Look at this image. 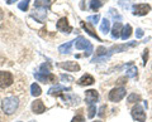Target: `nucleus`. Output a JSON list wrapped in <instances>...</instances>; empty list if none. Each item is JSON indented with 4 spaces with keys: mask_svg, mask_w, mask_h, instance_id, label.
Here are the masks:
<instances>
[{
    "mask_svg": "<svg viewBox=\"0 0 152 122\" xmlns=\"http://www.w3.org/2000/svg\"><path fill=\"white\" fill-rule=\"evenodd\" d=\"M19 107V100L14 96L5 97L1 102V108L5 115H13Z\"/></svg>",
    "mask_w": 152,
    "mask_h": 122,
    "instance_id": "1",
    "label": "nucleus"
},
{
    "mask_svg": "<svg viewBox=\"0 0 152 122\" xmlns=\"http://www.w3.org/2000/svg\"><path fill=\"white\" fill-rule=\"evenodd\" d=\"M14 82V77L10 72L0 71V88H8L10 87Z\"/></svg>",
    "mask_w": 152,
    "mask_h": 122,
    "instance_id": "2",
    "label": "nucleus"
},
{
    "mask_svg": "<svg viewBox=\"0 0 152 122\" xmlns=\"http://www.w3.org/2000/svg\"><path fill=\"white\" fill-rule=\"evenodd\" d=\"M126 88L124 87H115L113 88V90L109 92V100L112 102H119L123 97L126 96Z\"/></svg>",
    "mask_w": 152,
    "mask_h": 122,
    "instance_id": "3",
    "label": "nucleus"
},
{
    "mask_svg": "<svg viewBox=\"0 0 152 122\" xmlns=\"http://www.w3.org/2000/svg\"><path fill=\"white\" fill-rule=\"evenodd\" d=\"M132 117L137 122H145L146 121V113H145L143 108H142L138 103L132 108Z\"/></svg>",
    "mask_w": 152,
    "mask_h": 122,
    "instance_id": "4",
    "label": "nucleus"
},
{
    "mask_svg": "<svg viewBox=\"0 0 152 122\" xmlns=\"http://www.w3.org/2000/svg\"><path fill=\"white\" fill-rule=\"evenodd\" d=\"M138 44V42H131V43H126V44H117V45H113L110 49L108 50V54L110 55V54H113V53H119V52H124V50H127L128 48H131V47H134V45H137Z\"/></svg>",
    "mask_w": 152,
    "mask_h": 122,
    "instance_id": "5",
    "label": "nucleus"
},
{
    "mask_svg": "<svg viewBox=\"0 0 152 122\" xmlns=\"http://www.w3.org/2000/svg\"><path fill=\"white\" fill-rule=\"evenodd\" d=\"M133 9V15H146L147 13H150L151 10V6L148 4H136V5L132 6Z\"/></svg>",
    "mask_w": 152,
    "mask_h": 122,
    "instance_id": "6",
    "label": "nucleus"
},
{
    "mask_svg": "<svg viewBox=\"0 0 152 122\" xmlns=\"http://www.w3.org/2000/svg\"><path fill=\"white\" fill-rule=\"evenodd\" d=\"M34 77H36V79H38L39 82L45 83V84L46 83H55L56 82V76H53L52 73L45 74V73H41V72H36Z\"/></svg>",
    "mask_w": 152,
    "mask_h": 122,
    "instance_id": "7",
    "label": "nucleus"
},
{
    "mask_svg": "<svg viewBox=\"0 0 152 122\" xmlns=\"http://www.w3.org/2000/svg\"><path fill=\"white\" fill-rule=\"evenodd\" d=\"M56 27H57V29L62 33H71V30H72V28H71V25L69 24L67 18H61V19L57 22Z\"/></svg>",
    "mask_w": 152,
    "mask_h": 122,
    "instance_id": "8",
    "label": "nucleus"
},
{
    "mask_svg": "<svg viewBox=\"0 0 152 122\" xmlns=\"http://www.w3.org/2000/svg\"><path fill=\"white\" fill-rule=\"evenodd\" d=\"M85 100L88 105H94V102H98L99 100V93L95 90H89L85 92Z\"/></svg>",
    "mask_w": 152,
    "mask_h": 122,
    "instance_id": "9",
    "label": "nucleus"
},
{
    "mask_svg": "<svg viewBox=\"0 0 152 122\" xmlns=\"http://www.w3.org/2000/svg\"><path fill=\"white\" fill-rule=\"evenodd\" d=\"M60 67L66 69V71H69V72H77V71H80V65L76 62H70V60L60 63Z\"/></svg>",
    "mask_w": 152,
    "mask_h": 122,
    "instance_id": "10",
    "label": "nucleus"
},
{
    "mask_svg": "<svg viewBox=\"0 0 152 122\" xmlns=\"http://www.w3.org/2000/svg\"><path fill=\"white\" fill-rule=\"evenodd\" d=\"M32 111L34 112V113H37V115H41V113H43V112L46 111V106L43 105V102H42L41 100H36L34 102L32 103Z\"/></svg>",
    "mask_w": 152,
    "mask_h": 122,
    "instance_id": "11",
    "label": "nucleus"
},
{
    "mask_svg": "<svg viewBox=\"0 0 152 122\" xmlns=\"http://www.w3.org/2000/svg\"><path fill=\"white\" fill-rule=\"evenodd\" d=\"M61 91H71V88L70 87H65V86H53V87H51L50 90H48V95L51 96H61Z\"/></svg>",
    "mask_w": 152,
    "mask_h": 122,
    "instance_id": "12",
    "label": "nucleus"
},
{
    "mask_svg": "<svg viewBox=\"0 0 152 122\" xmlns=\"http://www.w3.org/2000/svg\"><path fill=\"white\" fill-rule=\"evenodd\" d=\"M89 45H90V42L86 40L81 35L77 37V38L75 39V47H76V49H86Z\"/></svg>",
    "mask_w": 152,
    "mask_h": 122,
    "instance_id": "13",
    "label": "nucleus"
},
{
    "mask_svg": "<svg viewBox=\"0 0 152 122\" xmlns=\"http://www.w3.org/2000/svg\"><path fill=\"white\" fill-rule=\"evenodd\" d=\"M81 27L84 28V29H85V30H86V32H88V34H90V35H91V37H93V38H95V39H96V40H99V42H102V39H100V38H99V35L96 34V32H95V29H94V28H93L91 25H90V24H89V23H85V22H81Z\"/></svg>",
    "mask_w": 152,
    "mask_h": 122,
    "instance_id": "14",
    "label": "nucleus"
},
{
    "mask_svg": "<svg viewBox=\"0 0 152 122\" xmlns=\"http://www.w3.org/2000/svg\"><path fill=\"white\" fill-rule=\"evenodd\" d=\"M94 82H95V79L91 74H84V76L77 81V83L80 86H91Z\"/></svg>",
    "mask_w": 152,
    "mask_h": 122,
    "instance_id": "15",
    "label": "nucleus"
},
{
    "mask_svg": "<svg viewBox=\"0 0 152 122\" xmlns=\"http://www.w3.org/2000/svg\"><path fill=\"white\" fill-rule=\"evenodd\" d=\"M122 29H123V27L121 24V22H115V23H114V25L112 28V37L114 39H118L121 37Z\"/></svg>",
    "mask_w": 152,
    "mask_h": 122,
    "instance_id": "16",
    "label": "nucleus"
},
{
    "mask_svg": "<svg viewBox=\"0 0 152 122\" xmlns=\"http://www.w3.org/2000/svg\"><path fill=\"white\" fill-rule=\"evenodd\" d=\"M61 97H62V100L65 101V103L67 102L70 103V105H77V103L80 102V98L77 96H74V95H61Z\"/></svg>",
    "mask_w": 152,
    "mask_h": 122,
    "instance_id": "17",
    "label": "nucleus"
},
{
    "mask_svg": "<svg viewBox=\"0 0 152 122\" xmlns=\"http://www.w3.org/2000/svg\"><path fill=\"white\" fill-rule=\"evenodd\" d=\"M51 6V0H36L34 1V8L38 9H50Z\"/></svg>",
    "mask_w": 152,
    "mask_h": 122,
    "instance_id": "18",
    "label": "nucleus"
},
{
    "mask_svg": "<svg viewBox=\"0 0 152 122\" xmlns=\"http://www.w3.org/2000/svg\"><path fill=\"white\" fill-rule=\"evenodd\" d=\"M75 40H70V42H66L65 44H61L58 47V52L62 54H66V53H70L71 52V47H72V43Z\"/></svg>",
    "mask_w": 152,
    "mask_h": 122,
    "instance_id": "19",
    "label": "nucleus"
},
{
    "mask_svg": "<svg viewBox=\"0 0 152 122\" xmlns=\"http://www.w3.org/2000/svg\"><path fill=\"white\" fill-rule=\"evenodd\" d=\"M131 34H132V27H131L129 24H127V25L123 27L122 33H121V38H122L123 40H127V39L131 37Z\"/></svg>",
    "mask_w": 152,
    "mask_h": 122,
    "instance_id": "20",
    "label": "nucleus"
},
{
    "mask_svg": "<svg viewBox=\"0 0 152 122\" xmlns=\"http://www.w3.org/2000/svg\"><path fill=\"white\" fill-rule=\"evenodd\" d=\"M137 67L133 63L128 64V68H127V77L128 78H136L137 77Z\"/></svg>",
    "mask_w": 152,
    "mask_h": 122,
    "instance_id": "21",
    "label": "nucleus"
},
{
    "mask_svg": "<svg viewBox=\"0 0 152 122\" xmlns=\"http://www.w3.org/2000/svg\"><path fill=\"white\" fill-rule=\"evenodd\" d=\"M100 30L103 33L110 32V22H109V19H107V18H104V19L102 20V23H100Z\"/></svg>",
    "mask_w": 152,
    "mask_h": 122,
    "instance_id": "22",
    "label": "nucleus"
},
{
    "mask_svg": "<svg viewBox=\"0 0 152 122\" xmlns=\"http://www.w3.org/2000/svg\"><path fill=\"white\" fill-rule=\"evenodd\" d=\"M31 93H32V96H34V97H38V96H41V93H42V90H41V87L38 86L37 83H33L32 86H31Z\"/></svg>",
    "mask_w": 152,
    "mask_h": 122,
    "instance_id": "23",
    "label": "nucleus"
},
{
    "mask_svg": "<svg viewBox=\"0 0 152 122\" xmlns=\"http://www.w3.org/2000/svg\"><path fill=\"white\" fill-rule=\"evenodd\" d=\"M127 101H128V103H136V102L141 101V97H140V95H137V93H131V95L128 96Z\"/></svg>",
    "mask_w": 152,
    "mask_h": 122,
    "instance_id": "24",
    "label": "nucleus"
},
{
    "mask_svg": "<svg viewBox=\"0 0 152 122\" xmlns=\"http://www.w3.org/2000/svg\"><path fill=\"white\" fill-rule=\"evenodd\" d=\"M102 0H91V1H90V9H91V10H94V11H96L99 8L102 6Z\"/></svg>",
    "mask_w": 152,
    "mask_h": 122,
    "instance_id": "25",
    "label": "nucleus"
},
{
    "mask_svg": "<svg viewBox=\"0 0 152 122\" xmlns=\"http://www.w3.org/2000/svg\"><path fill=\"white\" fill-rule=\"evenodd\" d=\"M29 1L31 0H23V1H20L18 4V8L20 9V10H23V11H27L28 6H29Z\"/></svg>",
    "mask_w": 152,
    "mask_h": 122,
    "instance_id": "26",
    "label": "nucleus"
},
{
    "mask_svg": "<svg viewBox=\"0 0 152 122\" xmlns=\"http://www.w3.org/2000/svg\"><path fill=\"white\" fill-rule=\"evenodd\" d=\"M41 73H45V74H47V73H51V65H50V63H43L41 65Z\"/></svg>",
    "mask_w": 152,
    "mask_h": 122,
    "instance_id": "27",
    "label": "nucleus"
},
{
    "mask_svg": "<svg viewBox=\"0 0 152 122\" xmlns=\"http://www.w3.org/2000/svg\"><path fill=\"white\" fill-rule=\"evenodd\" d=\"M88 117L89 118H93V117L95 116V113H96V107H95L94 105H89V110H88Z\"/></svg>",
    "mask_w": 152,
    "mask_h": 122,
    "instance_id": "28",
    "label": "nucleus"
},
{
    "mask_svg": "<svg viewBox=\"0 0 152 122\" xmlns=\"http://www.w3.org/2000/svg\"><path fill=\"white\" fill-rule=\"evenodd\" d=\"M119 5L124 9V10H128L131 8V0H119Z\"/></svg>",
    "mask_w": 152,
    "mask_h": 122,
    "instance_id": "29",
    "label": "nucleus"
},
{
    "mask_svg": "<svg viewBox=\"0 0 152 122\" xmlns=\"http://www.w3.org/2000/svg\"><path fill=\"white\" fill-rule=\"evenodd\" d=\"M99 19H100V15H99V14H95V15L88 17V22H91L93 24H96V23L99 22Z\"/></svg>",
    "mask_w": 152,
    "mask_h": 122,
    "instance_id": "30",
    "label": "nucleus"
},
{
    "mask_svg": "<svg viewBox=\"0 0 152 122\" xmlns=\"http://www.w3.org/2000/svg\"><path fill=\"white\" fill-rule=\"evenodd\" d=\"M71 122H85V118H84V116L81 115V111L79 112L77 115H76L72 120H71Z\"/></svg>",
    "mask_w": 152,
    "mask_h": 122,
    "instance_id": "31",
    "label": "nucleus"
},
{
    "mask_svg": "<svg viewBox=\"0 0 152 122\" xmlns=\"http://www.w3.org/2000/svg\"><path fill=\"white\" fill-rule=\"evenodd\" d=\"M109 14H110V15L114 18V19H118V20H122V15H119V14H118L115 10H114V9H109Z\"/></svg>",
    "mask_w": 152,
    "mask_h": 122,
    "instance_id": "32",
    "label": "nucleus"
},
{
    "mask_svg": "<svg viewBox=\"0 0 152 122\" xmlns=\"http://www.w3.org/2000/svg\"><path fill=\"white\" fill-rule=\"evenodd\" d=\"M86 52H85V57H90L91 55V53H93V45L90 44L89 47H88V49H85Z\"/></svg>",
    "mask_w": 152,
    "mask_h": 122,
    "instance_id": "33",
    "label": "nucleus"
},
{
    "mask_svg": "<svg viewBox=\"0 0 152 122\" xmlns=\"http://www.w3.org/2000/svg\"><path fill=\"white\" fill-rule=\"evenodd\" d=\"M105 110H107V106H105V105L102 106V107H100V110H99V116H100V117H104V116H105Z\"/></svg>",
    "mask_w": 152,
    "mask_h": 122,
    "instance_id": "34",
    "label": "nucleus"
},
{
    "mask_svg": "<svg viewBox=\"0 0 152 122\" xmlns=\"http://www.w3.org/2000/svg\"><path fill=\"white\" fill-rule=\"evenodd\" d=\"M147 59H148V49H145L143 50V64L145 65L147 63Z\"/></svg>",
    "mask_w": 152,
    "mask_h": 122,
    "instance_id": "35",
    "label": "nucleus"
},
{
    "mask_svg": "<svg viewBox=\"0 0 152 122\" xmlns=\"http://www.w3.org/2000/svg\"><path fill=\"white\" fill-rule=\"evenodd\" d=\"M136 35H137V38H142V37H143V30H142L141 28H138V29L136 30Z\"/></svg>",
    "mask_w": 152,
    "mask_h": 122,
    "instance_id": "36",
    "label": "nucleus"
},
{
    "mask_svg": "<svg viewBox=\"0 0 152 122\" xmlns=\"http://www.w3.org/2000/svg\"><path fill=\"white\" fill-rule=\"evenodd\" d=\"M61 79H62V81H74L72 77L66 76V74H61Z\"/></svg>",
    "mask_w": 152,
    "mask_h": 122,
    "instance_id": "37",
    "label": "nucleus"
},
{
    "mask_svg": "<svg viewBox=\"0 0 152 122\" xmlns=\"http://www.w3.org/2000/svg\"><path fill=\"white\" fill-rule=\"evenodd\" d=\"M124 81H127V77H126V78H119V79H118V82H117V83H119V84H124V83H126Z\"/></svg>",
    "mask_w": 152,
    "mask_h": 122,
    "instance_id": "38",
    "label": "nucleus"
},
{
    "mask_svg": "<svg viewBox=\"0 0 152 122\" xmlns=\"http://www.w3.org/2000/svg\"><path fill=\"white\" fill-rule=\"evenodd\" d=\"M3 18H4V11L0 9V20H3Z\"/></svg>",
    "mask_w": 152,
    "mask_h": 122,
    "instance_id": "39",
    "label": "nucleus"
},
{
    "mask_svg": "<svg viewBox=\"0 0 152 122\" xmlns=\"http://www.w3.org/2000/svg\"><path fill=\"white\" fill-rule=\"evenodd\" d=\"M17 0H7V3L9 4V5H10V4H13V3H15Z\"/></svg>",
    "mask_w": 152,
    "mask_h": 122,
    "instance_id": "40",
    "label": "nucleus"
},
{
    "mask_svg": "<svg viewBox=\"0 0 152 122\" xmlns=\"http://www.w3.org/2000/svg\"><path fill=\"white\" fill-rule=\"evenodd\" d=\"M94 122H102V121H94Z\"/></svg>",
    "mask_w": 152,
    "mask_h": 122,
    "instance_id": "41",
    "label": "nucleus"
},
{
    "mask_svg": "<svg viewBox=\"0 0 152 122\" xmlns=\"http://www.w3.org/2000/svg\"><path fill=\"white\" fill-rule=\"evenodd\" d=\"M32 122H34V121H32Z\"/></svg>",
    "mask_w": 152,
    "mask_h": 122,
    "instance_id": "42",
    "label": "nucleus"
}]
</instances>
